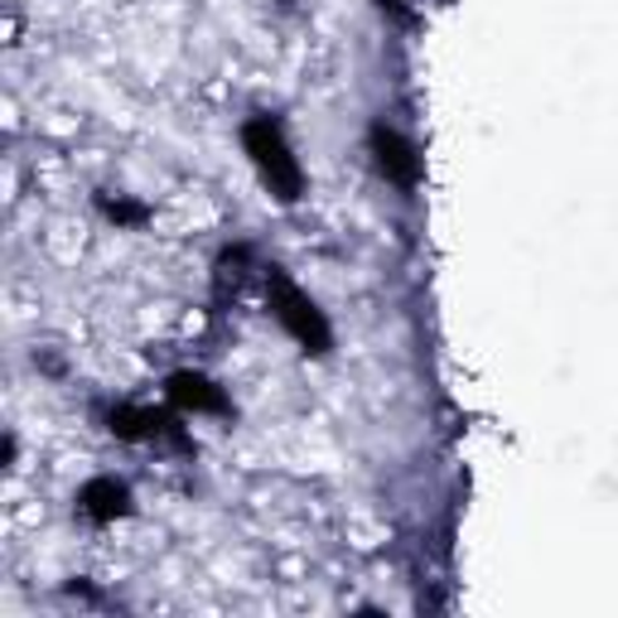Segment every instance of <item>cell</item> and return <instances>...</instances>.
<instances>
[{"label":"cell","instance_id":"obj_1","mask_svg":"<svg viewBox=\"0 0 618 618\" xmlns=\"http://www.w3.org/2000/svg\"><path fill=\"white\" fill-rule=\"evenodd\" d=\"M242 140H247V150H252L261 179H266L281 199H300V165H295V155L285 146L281 130H275L266 116H256V122H247Z\"/></svg>","mask_w":618,"mask_h":618},{"label":"cell","instance_id":"obj_2","mask_svg":"<svg viewBox=\"0 0 618 618\" xmlns=\"http://www.w3.org/2000/svg\"><path fill=\"white\" fill-rule=\"evenodd\" d=\"M271 305H275V320L291 328V334H295L305 348H324V344H328V324H324V314L314 310L291 281H281V275L271 281Z\"/></svg>","mask_w":618,"mask_h":618},{"label":"cell","instance_id":"obj_3","mask_svg":"<svg viewBox=\"0 0 618 618\" xmlns=\"http://www.w3.org/2000/svg\"><path fill=\"white\" fill-rule=\"evenodd\" d=\"M373 150H377V165H383L387 179H397V184H411L416 179V155H411V146H406L397 130L377 126L373 130Z\"/></svg>","mask_w":618,"mask_h":618},{"label":"cell","instance_id":"obj_4","mask_svg":"<svg viewBox=\"0 0 618 618\" xmlns=\"http://www.w3.org/2000/svg\"><path fill=\"white\" fill-rule=\"evenodd\" d=\"M83 512L97 522H112L116 512H126V489L116 479H92L83 489Z\"/></svg>","mask_w":618,"mask_h":618},{"label":"cell","instance_id":"obj_5","mask_svg":"<svg viewBox=\"0 0 618 618\" xmlns=\"http://www.w3.org/2000/svg\"><path fill=\"white\" fill-rule=\"evenodd\" d=\"M169 397H175L179 406H189V411H222V397L213 387L203 383V377H189V373H179L175 383H169Z\"/></svg>","mask_w":618,"mask_h":618},{"label":"cell","instance_id":"obj_6","mask_svg":"<svg viewBox=\"0 0 618 618\" xmlns=\"http://www.w3.org/2000/svg\"><path fill=\"white\" fill-rule=\"evenodd\" d=\"M160 426H165L160 416H155V411H136V406H122V411L112 416V430L122 440H150V436H160Z\"/></svg>","mask_w":618,"mask_h":618}]
</instances>
